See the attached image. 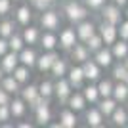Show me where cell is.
<instances>
[{
  "label": "cell",
  "instance_id": "obj_1",
  "mask_svg": "<svg viewBox=\"0 0 128 128\" xmlns=\"http://www.w3.org/2000/svg\"><path fill=\"white\" fill-rule=\"evenodd\" d=\"M61 16L71 23V25H76V23L88 19L90 16V8L82 2V0H67V2H61Z\"/></svg>",
  "mask_w": 128,
  "mask_h": 128
},
{
  "label": "cell",
  "instance_id": "obj_2",
  "mask_svg": "<svg viewBox=\"0 0 128 128\" xmlns=\"http://www.w3.org/2000/svg\"><path fill=\"white\" fill-rule=\"evenodd\" d=\"M61 10H56V6L48 8V10L40 12V16H38V25L42 31H59L61 29Z\"/></svg>",
  "mask_w": 128,
  "mask_h": 128
},
{
  "label": "cell",
  "instance_id": "obj_3",
  "mask_svg": "<svg viewBox=\"0 0 128 128\" xmlns=\"http://www.w3.org/2000/svg\"><path fill=\"white\" fill-rule=\"evenodd\" d=\"M100 16H102V21H107V23H113V25H120L124 17V10L120 6L113 4V2H107L103 6L102 10H100Z\"/></svg>",
  "mask_w": 128,
  "mask_h": 128
},
{
  "label": "cell",
  "instance_id": "obj_4",
  "mask_svg": "<svg viewBox=\"0 0 128 128\" xmlns=\"http://www.w3.org/2000/svg\"><path fill=\"white\" fill-rule=\"evenodd\" d=\"M82 115H84L86 126H90V128H102L103 124H105V120H107V117L103 115L102 111H100V107H98V105L86 107Z\"/></svg>",
  "mask_w": 128,
  "mask_h": 128
},
{
  "label": "cell",
  "instance_id": "obj_5",
  "mask_svg": "<svg viewBox=\"0 0 128 128\" xmlns=\"http://www.w3.org/2000/svg\"><path fill=\"white\" fill-rule=\"evenodd\" d=\"M73 86H71L69 78L67 76H61V78H56V100H58L59 105H67V102H69L71 94H73Z\"/></svg>",
  "mask_w": 128,
  "mask_h": 128
},
{
  "label": "cell",
  "instance_id": "obj_6",
  "mask_svg": "<svg viewBox=\"0 0 128 128\" xmlns=\"http://www.w3.org/2000/svg\"><path fill=\"white\" fill-rule=\"evenodd\" d=\"M76 42H78V36H76L75 25H73V27H63V29L59 31V46H58L59 50L69 52Z\"/></svg>",
  "mask_w": 128,
  "mask_h": 128
},
{
  "label": "cell",
  "instance_id": "obj_7",
  "mask_svg": "<svg viewBox=\"0 0 128 128\" xmlns=\"http://www.w3.org/2000/svg\"><path fill=\"white\" fill-rule=\"evenodd\" d=\"M59 58V54L56 52V50H44L40 56H38V61H36V71L38 73H48L50 75V71H52L54 63H56V59Z\"/></svg>",
  "mask_w": 128,
  "mask_h": 128
},
{
  "label": "cell",
  "instance_id": "obj_8",
  "mask_svg": "<svg viewBox=\"0 0 128 128\" xmlns=\"http://www.w3.org/2000/svg\"><path fill=\"white\" fill-rule=\"evenodd\" d=\"M67 78H69L71 86H73V90H82L84 84L88 82L84 76V69H82V65L80 63H73L69 67V73H67Z\"/></svg>",
  "mask_w": 128,
  "mask_h": 128
},
{
  "label": "cell",
  "instance_id": "obj_9",
  "mask_svg": "<svg viewBox=\"0 0 128 128\" xmlns=\"http://www.w3.org/2000/svg\"><path fill=\"white\" fill-rule=\"evenodd\" d=\"M98 31H100V34H102L105 46H113V44L120 38L118 36V25H113V23L102 21L100 25H98Z\"/></svg>",
  "mask_w": 128,
  "mask_h": 128
},
{
  "label": "cell",
  "instance_id": "obj_10",
  "mask_svg": "<svg viewBox=\"0 0 128 128\" xmlns=\"http://www.w3.org/2000/svg\"><path fill=\"white\" fill-rule=\"evenodd\" d=\"M58 120H59V122L54 124L56 128H75L76 124H78L76 111H73V109H71V107H67V105H63V109L59 111Z\"/></svg>",
  "mask_w": 128,
  "mask_h": 128
},
{
  "label": "cell",
  "instance_id": "obj_11",
  "mask_svg": "<svg viewBox=\"0 0 128 128\" xmlns=\"http://www.w3.org/2000/svg\"><path fill=\"white\" fill-rule=\"evenodd\" d=\"M90 58H92V52L88 50V46H86L84 42H76L75 46L69 50V59L73 61V63H80L82 65Z\"/></svg>",
  "mask_w": 128,
  "mask_h": 128
},
{
  "label": "cell",
  "instance_id": "obj_12",
  "mask_svg": "<svg viewBox=\"0 0 128 128\" xmlns=\"http://www.w3.org/2000/svg\"><path fill=\"white\" fill-rule=\"evenodd\" d=\"M76 29V36H78V42H86L90 36H94L98 32V25L90 19H84V21H80L75 25Z\"/></svg>",
  "mask_w": 128,
  "mask_h": 128
},
{
  "label": "cell",
  "instance_id": "obj_13",
  "mask_svg": "<svg viewBox=\"0 0 128 128\" xmlns=\"http://www.w3.org/2000/svg\"><path fill=\"white\" fill-rule=\"evenodd\" d=\"M32 6H29V4H19L14 10V19L17 21V25L19 27H27V25H31V21H32Z\"/></svg>",
  "mask_w": 128,
  "mask_h": 128
},
{
  "label": "cell",
  "instance_id": "obj_14",
  "mask_svg": "<svg viewBox=\"0 0 128 128\" xmlns=\"http://www.w3.org/2000/svg\"><path fill=\"white\" fill-rule=\"evenodd\" d=\"M82 69H84V76L88 82H98V80L102 78V65H98V61L94 58H90L88 61L82 63Z\"/></svg>",
  "mask_w": 128,
  "mask_h": 128
},
{
  "label": "cell",
  "instance_id": "obj_15",
  "mask_svg": "<svg viewBox=\"0 0 128 128\" xmlns=\"http://www.w3.org/2000/svg\"><path fill=\"white\" fill-rule=\"evenodd\" d=\"M92 58L96 59L98 65H102L103 69L113 67V63L117 61V59H115V56H113V52H111V46H103L102 50H98L96 54H92Z\"/></svg>",
  "mask_w": 128,
  "mask_h": 128
},
{
  "label": "cell",
  "instance_id": "obj_16",
  "mask_svg": "<svg viewBox=\"0 0 128 128\" xmlns=\"http://www.w3.org/2000/svg\"><path fill=\"white\" fill-rule=\"evenodd\" d=\"M19 63H21V61H19V52H14V50H10L6 56L0 58V65H2V69L6 71V75H12Z\"/></svg>",
  "mask_w": 128,
  "mask_h": 128
},
{
  "label": "cell",
  "instance_id": "obj_17",
  "mask_svg": "<svg viewBox=\"0 0 128 128\" xmlns=\"http://www.w3.org/2000/svg\"><path fill=\"white\" fill-rule=\"evenodd\" d=\"M23 38H25V44L27 46H36L38 42H40V36H42V29H40V25L34 27V25H27L23 27Z\"/></svg>",
  "mask_w": 128,
  "mask_h": 128
},
{
  "label": "cell",
  "instance_id": "obj_18",
  "mask_svg": "<svg viewBox=\"0 0 128 128\" xmlns=\"http://www.w3.org/2000/svg\"><path fill=\"white\" fill-rule=\"evenodd\" d=\"M32 115H34V122H36L38 126H46V124H50V120H52V109H50V102L42 103L38 109H34V111H32Z\"/></svg>",
  "mask_w": 128,
  "mask_h": 128
},
{
  "label": "cell",
  "instance_id": "obj_19",
  "mask_svg": "<svg viewBox=\"0 0 128 128\" xmlns=\"http://www.w3.org/2000/svg\"><path fill=\"white\" fill-rule=\"evenodd\" d=\"M109 122H111L113 126H117V128L128 126V111H126V107H124L122 103H118V107L113 111V115L109 117Z\"/></svg>",
  "mask_w": 128,
  "mask_h": 128
},
{
  "label": "cell",
  "instance_id": "obj_20",
  "mask_svg": "<svg viewBox=\"0 0 128 128\" xmlns=\"http://www.w3.org/2000/svg\"><path fill=\"white\" fill-rule=\"evenodd\" d=\"M67 107H71V109L76 111V113H84V109L88 107V102H86L82 90H75L73 94H71L69 102H67Z\"/></svg>",
  "mask_w": 128,
  "mask_h": 128
},
{
  "label": "cell",
  "instance_id": "obj_21",
  "mask_svg": "<svg viewBox=\"0 0 128 128\" xmlns=\"http://www.w3.org/2000/svg\"><path fill=\"white\" fill-rule=\"evenodd\" d=\"M38 46H42V50H56L59 46L58 31H42V36H40Z\"/></svg>",
  "mask_w": 128,
  "mask_h": 128
},
{
  "label": "cell",
  "instance_id": "obj_22",
  "mask_svg": "<svg viewBox=\"0 0 128 128\" xmlns=\"http://www.w3.org/2000/svg\"><path fill=\"white\" fill-rule=\"evenodd\" d=\"M19 61L31 69H36V61H38V54L34 50V46H25V48L19 52Z\"/></svg>",
  "mask_w": 128,
  "mask_h": 128
},
{
  "label": "cell",
  "instance_id": "obj_23",
  "mask_svg": "<svg viewBox=\"0 0 128 128\" xmlns=\"http://www.w3.org/2000/svg\"><path fill=\"white\" fill-rule=\"evenodd\" d=\"M82 94H84L88 105H98V102L102 100V94H100L98 82H86L84 88H82Z\"/></svg>",
  "mask_w": 128,
  "mask_h": 128
},
{
  "label": "cell",
  "instance_id": "obj_24",
  "mask_svg": "<svg viewBox=\"0 0 128 128\" xmlns=\"http://www.w3.org/2000/svg\"><path fill=\"white\" fill-rule=\"evenodd\" d=\"M10 109H12V117L14 118H23L27 109H29V103H27L21 96H14V100H12V103H10Z\"/></svg>",
  "mask_w": 128,
  "mask_h": 128
},
{
  "label": "cell",
  "instance_id": "obj_25",
  "mask_svg": "<svg viewBox=\"0 0 128 128\" xmlns=\"http://www.w3.org/2000/svg\"><path fill=\"white\" fill-rule=\"evenodd\" d=\"M0 86H2L4 90H8L12 96H19V94H21V88H23V84L14 75H6L4 78H2V82H0Z\"/></svg>",
  "mask_w": 128,
  "mask_h": 128
},
{
  "label": "cell",
  "instance_id": "obj_26",
  "mask_svg": "<svg viewBox=\"0 0 128 128\" xmlns=\"http://www.w3.org/2000/svg\"><path fill=\"white\" fill-rule=\"evenodd\" d=\"M69 67H71V65L67 63V59H65V58H58V59H56V63H54V67H52V71H50V76H52V78L67 76Z\"/></svg>",
  "mask_w": 128,
  "mask_h": 128
},
{
  "label": "cell",
  "instance_id": "obj_27",
  "mask_svg": "<svg viewBox=\"0 0 128 128\" xmlns=\"http://www.w3.org/2000/svg\"><path fill=\"white\" fill-rule=\"evenodd\" d=\"M17 21L16 19H10V17H0V36L10 38L14 32L17 31Z\"/></svg>",
  "mask_w": 128,
  "mask_h": 128
},
{
  "label": "cell",
  "instance_id": "obj_28",
  "mask_svg": "<svg viewBox=\"0 0 128 128\" xmlns=\"http://www.w3.org/2000/svg\"><path fill=\"white\" fill-rule=\"evenodd\" d=\"M98 107H100V111H102L103 115L107 117V120H109V117L113 115V111L118 107V102H117L113 96H111V98H102V100L98 102Z\"/></svg>",
  "mask_w": 128,
  "mask_h": 128
},
{
  "label": "cell",
  "instance_id": "obj_29",
  "mask_svg": "<svg viewBox=\"0 0 128 128\" xmlns=\"http://www.w3.org/2000/svg\"><path fill=\"white\" fill-rule=\"evenodd\" d=\"M113 98H115L118 103H126L128 102V84L124 82V80H115Z\"/></svg>",
  "mask_w": 128,
  "mask_h": 128
},
{
  "label": "cell",
  "instance_id": "obj_30",
  "mask_svg": "<svg viewBox=\"0 0 128 128\" xmlns=\"http://www.w3.org/2000/svg\"><path fill=\"white\" fill-rule=\"evenodd\" d=\"M111 52H113V56H115V59H117V61H122V59L128 56V40L118 38L117 42L111 46Z\"/></svg>",
  "mask_w": 128,
  "mask_h": 128
},
{
  "label": "cell",
  "instance_id": "obj_31",
  "mask_svg": "<svg viewBox=\"0 0 128 128\" xmlns=\"http://www.w3.org/2000/svg\"><path fill=\"white\" fill-rule=\"evenodd\" d=\"M19 96L25 100L27 103H31L32 100H36L38 96H40V90H38V84H23V88H21V94Z\"/></svg>",
  "mask_w": 128,
  "mask_h": 128
},
{
  "label": "cell",
  "instance_id": "obj_32",
  "mask_svg": "<svg viewBox=\"0 0 128 128\" xmlns=\"http://www.w3.org/2000/svg\"><path fill=\"white\" fill-rule=\"evenodd\" d=\"M38 90H40V96H44L46 100H52L56 96V78H46L38 84Z\"/></svg>",
  "mask_w": 128,
  "mask_h": 128
},
{
  "label": "cell",
  "instance_id": "obj_33",
  "mask_svg": "<svg viewBox=\"0 0 128 128\" xmlns=\"http://www.w3.org/2000/svg\"><path fill=\"white\" fill-rule=\"evenodd\" d=\"M98 88H100V94L102 98H111L113 96V90H115V82H113V76L111 78H100L98 80Z\"/></svg>",
  "mask_w": 128,
  "mask_h": 128
},
{
  "label": "cell",
  "instance_id": "obj_34",
  "mask_svg": "<svg viewBox=\"0 0 128 128\" xmlns=\"http://www.w3.org/2000/svg\"><path fill=\"white\" fill-rule=\"evenodd\" d=\"M111 76L113 80H126L128 76V67L124 65V61H115L111 67Z\"/></svg>",
  "mask_w": 128,
  "mask_h": 128
},
{
  "label": "cell",
  "instance_id": "obj_35",
  "mask_svg": "<svg viewBox=\"0 0 128 128\" xmlns=\"http://www.w3.org/2000/svg\"><path fill=\"white\" fill-rule=\"evenodd\" d=\"M8 42H10V50H14V52H21V50L27 46L21 31H16L10 38H8Z\"/></svg>",
  "mask_w": 128,
  "mask_h": 128
},
{
  "label": "cell",
  "instance_id": "obj_36",
  "mask_svg": "<svg viewBox=\"0 0 128 128\" xmlns=\"http://www.w3.org/2000/svg\"><path fill=\"white\" fill-rule=\"evenodd\" d=\"M31 67H27V65H23V63H19L16 67V71H14V73H12V75L16 76L17 80H19V82H21V84H27V82H29V78H31Z\"/></svg>",
  "mask_w": 128,
  "mask_h": 128
},
{
  "label": "cell",
  "instance_id": "obj_37",
  "mask_svg": "<svg viewBox=\"0 0 128 128\" xmlns=\"http://www.w3.org/2000/svg\"><path fill=\"white\" fill-rule=\"evenodd\" d=\"M86 46H88V50H90L92 54H96L98 50H102L103 46H105V42H103V38H102V34H100V31L94 34V36H90L88 40H86Z\"/></svg>",
  "mask_w": 128,
  "mask_h": 128
},
{
  "label": "cell",
  "instance_id": "obj_38",
  "mask_svg": "<svg viewBox=\"0 0 128 128\" xmlns=\"http://www.w3.org/2000/svg\"><path fill=\"white\" fill-rule=\"evenodd\" d=\"M14 0H0V17H8L10 14H14Z\"/></svg>",
  "mask_w": 128,
  "mask_h": 128
},
{
  "label": "cell",
  "instance_id": "obj_39",
  "mask_svg": "<svg viewBox=\"0 0 128 128\" xmlns=\"http://www.w3.org/2000/svg\"><path fill=\"white\" fill-rule=\"evenodd\" d=\"M29 2H31V6L36 12H44V10H48V8H52V6H56L50 0H29Z\"/></svg>",
  "mask_w": 128,
  "mask_h": 128
},
{
  "label": "cell",
  "instance_id": "obj_40",
  "mask_svg": "<svg viewBox=\"0 0 128 128\" xmlns=\"http://www.w3.org/2000/svg\"><path fill=\"white\" fill-rule=\"evenodd\" d=\"M12 109L10 105H0V124H8V120H12Z\"/></svg>",
  "mask_w": 128,
  "mask_h": 128
},
{
  "label": "cell",
  "instance_id": "obj_41",
  "mask_svg": "<svg viewBox=\"0 0 128 128\" xmlns=\"http://www.w3.org/2000/svg\"><path fill=\"white\" fill-rule=\"evenodd\" d=\"M82 2H84L86 6H88V8H90L92 12H100L103 8V6L107 4V2H109V0H82Z\"/></svg>",
  "mask_w": 128,
  "mask_h": 128
},
{
  "label": "cell",
  "instance_id": "obj_42",
  "mask_svg": "<svg viewBox=\"0 0 128 128\" xmlns=\"http://www.w3.org/2000/svg\"><path fill=\"white\" fill-rule=\"evenodd\" d=\"M12 100H14V96H12L8 90H4V88L0 86V105H10Z\"/></svg>",
  "mask_w": 128,
  "mask_h": 128
},
{
  "label": "cell",
  "instance_id": "obj_43",
  "mask_svg": "<svg viewBox=\"0 0 128 128\" xmlns=\"http://www.w3.org/2000/svg\"><path fill=\"white\" fill-rule=\"evenodd\" d=\"M118 36L124 38V40H128V17H126V19H122L120 25H118Z\"/></svg>",
  "mask_w": 128,
  "mask_h": 128
},
{
  "label": "cell",
  "instance_id": "obj_44",
  "mask_svg": "<svg viewBox=\"0 0 128 128\" xmlns=\"http://www.w3.org/2000/svg\"><path fill=\"white\" fill-rule=\"evenodd\" d=\"M8 52H10V42H8V38L0 36V58H2V56H6Z\"/></svg>",
  "mask_w": 128,
  "mask_h": 128
},
{
  "label": "cell",
  "instance_id": "obj_45",
  "mask_svg": "<svg viewBox=\"0 0 128 128\" xmlns=\"http://www.w3.org/2000/svg\"><path fill=\"white\" fill-rule=\"evenodd\" d=\"M109 2H113V4H117V6H120V8H126V4H128V0H109Z\"/></svg>",
  "mask_w": 128,
  "mask_h": 128
},
{
  "label": "cell",
  "instance_id": "obj_46",
  "mask_svg": "<svg viewBox=\"0 0 128 128\" xmlns=\"http://www.w3.org/2000/svg\"><path fill=\"white\" fill-rule=\"evenodd\" d=\"M16 126H17V128H32L34 124H32V122H17Z\"/></svg>",
  "mask_w": 128,
  "mask_h": 128
},
{
  "label": "cell",
  "instance_id": "obj_47",
  "mask_svg": "<svg viewBox=\"0 0 128 128\" xmlns=\"http://www.w3.org/2000/svg\"><path fill=\"white\" fill-rule=\"evenodd\" d=\"M4 76H6V71L2 69V65H0V82H2V78H4Z\"/></svg>",
  "mask_w": 128,
  "mask_h": 128
},
{
  "label": "cell",
  "instance_id": "obj_48",
  "mask_svg": "<svg viewBox=\"0 0 128 128\" xmlns=\"http://www.w3.org/2000/svg\"><path fill=\"white\" fill-rule=\"evenodd\" d=\"M124 16L128 17V4H126V8H124Z\"/></svg>",
  "mask_w": 128,
  "mask_h": 128
},
{
  "label": "cell",
  "instance_id": "obj_49",
  "mask_svg": "<svg viewBox=\"0 0 128 128\" xmlns=\"http://www.w3.org/2000/svg\"><path fill=\"white\" fill-rule=\"evenodd\" d=\"M122 61H124V65H126V67H128V56H126V58L122 59Z\"/></svg>",
  "mask_w": 128,
  "mask_h": 128
},
{
  "label": "cell",
  "instance_id": "obj_50",
  "mask_svg": "<svg viewBox=\"0 0 128 128\" xmlns=\"http://www.w3.org/2000/svg\"><path fill=\"white\" fill-rule=\"evenodd\" d=\"M50 2H52V4H56V2H59V0H50Z\"/></svg>",
  "mask_w": 128,
  "mask_h": 128
},
{
  "label": "cell",
  "instance_id": "obj_51",
  "mask_svg": "<svg viewBox=\"0 0 128 128\" xmlns=\"http://www.w3.org/2000/svg\"><path fill=\"white\" fill-rule=\"evenodd\" d=\"M124 82H126V84H128V76H126V80H124Z\"/></svg>",
  "mask_w": 128,
  "mask_h": 128
},
{
  "label": "cell",
  "instance_id": "obj_52",
  "mask_svg": "<svg viewBox=\"0 0 128 128\" xmlns=\"http://www.w3.org/2000/svg\"><path fill=\"white\" fill-rule=\"evenodd\" d=\"M14 2H21V0H14Z\"/></svg>",
  "mask_w": 128,
  "mask_h": 128
},
{
  "label": "cell",
  "instance_id": "obj_53",
  "mask_svg": "<svg viewBox=\"0 0 128 128\" xmlns=\"http://www.w3.org/2000/svg\"><path fill=\"white\" fill-rule=\"evenodd\" d=\"M61 2H67V0H61Z\"/></svg>",
  "mask_w": 128,
  "mask_h": 128
}]
</instances>
